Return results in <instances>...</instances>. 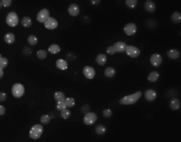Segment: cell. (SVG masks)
<instances>
[{
    "mask_svg": "<svg viewBox=\"0 0 181 142\" xmlns=\"http://www.w3.org/2000/svg\"><path fill=\"white\" fill-rule=\"evenodd\" d=\"M143 93L140 91H137L132 95L123 97L119 100V103L122 105H131L136 104L142 97Z\"/></svg>",
    "mask_w": 181,
    "mask_h": 142,
    "instance_id": "obj_1",
    "label": "cell"
},
{
    "mask_svg": "<svg viewBox=\"0 0 181 142\" xmlns=\"http://www.w3.org/2000/svg\"><path fill=\"white\" fill-rule=\"evenodd\" d=\"M44 132V128L41 124H35L30 129L29 135L32 140H37L40 138Z\"/></svg>",
    "mask_w": 181,
    "mask_h": 142,
    "instance_id": "obj_2",
    "label": "cell"
},
{
    "mask_svg": "<svg viewBox=\"0 0 181 142\" xmlns=\"http://www.w3.org/2000/svg\"><path fill=\"white\" fill-rule=\"evenodd\" d=\"M6 23L10 27H15L19 23V17L16 12L11 11L7 14Z\"/></svg>",
    "mask_w": 181,
    "mask_h": 142,
    "instance_id": "obj_3",
    "label": "cell"
},
{
    "mask_svg": "<svg viewBox=\"0 0 181 142\" xmlns=\"http://www.w3.org/2000/svg\"><path fill=\"white\" fill-rule=\"evenodd\" d=\"M25 88L22 84L16 83L14 84L12 88V94L16 98H20L24 95Z\"/></svg>",
    "mask_w": 181,
    "mask_h": 142,
    "instance_id": "obj_4",
    "label": "cell"
},
{
    "mask_svg": "<svg viewBox=\"0 0 181 142\" xmlns=\"http://www.w3.org/2000/svg\"><path fill=\"white\" fill-rule=\"evenodd\" d=\"M97 115L96 113L94 112H89L86 113L84 118V124L91 126L95 124L97 120Z\"/></svg>",
    "mask_w": 181,
    "mask_h": 142,
    "instance_id": "obj_5",
    "label": "cell"
},
{
    "mask_svg": "<svg viewBox=\"0 0 181 142\" xmlns=\"http://www.w3.org/2000/svg\"><path fill=\"white\" fill-rule=\"evenodd\" d=\"M125 52L129 57L136 59L140 55V50L138 48L133 45L127 46Z\"/></svg>",
    "mask_w": 181,
    "mask_h": 142,
    "instance_id": "obj_6",
    "label": "cell"
},
{
    "mask_svg": "<svg viewBox=\"0 0 181 142\" xmlns=\"http://www.w3.org/2000/svg\"><path fill=\"white\" fill-rule=\"evenodd\" d=\"M50 11L47 9H43L40 10L37 14L36 19L38 22L44 23L50 18Z\"/></svg>",
    "mask_w": 181,
    "mask_h": 142,
    "instance_id": "obj_7",
    "label": "cell"
},
{
    "mask_svg": "<svg viewBox=\"0 0 181 142\" xmlns=\"http://www.w3.org/2000/svg\"><path fill=\"white\" fill-rule=\"evenodd\" d=\"M163 57L161 55L157 53L153 54L150 58V62L155 68H158L163 63Z\"/></svg>",
    "mask_w": 181,
    "mask_h": 142,
    "instance_id": "obj_8",
    "label": "cell"
},
{
    "mask_svg": "<svg viewBox=\"0 0 181 142\" xmlns=\"http://www.w3.org/2000/svg\"><path fill=\"white\" fill-rule=\"evenodd\" d=\"M137 31V27L135 23H129L125 26L124 28V32L129 36H133L136 34Z\"/></svg>",
    "mask_w": 181,
    "mask_h": 142,
    "instance_id": "obj_9",
    "label": "cell"
},
{
    "mask_svg": "<svg viewBox=\"0 0 181 142\" xmlns=\"http://www.w3.org/2000/svg\"><path fill=\"white\" fill-rule=\"evenodd\" d=\"M44 25L47 29L52 30L57 29L59 26V23L57 19L53 17H50L44 23Z\"/></svg>",
    "mask_w": 181,
    "mask_h": 142,
    "instance_id": "obj_10",
    "label": "cell"
},
{
    "mask_svg": "<svg viewBox=\"0 0 181 142\" xmlns=\"http://www.w3.org/2000/svg\"><path fill=\"white\" fill-rule=\"evenodd\" d=\"M83 73L87 79L91 80L95 77L96 71L93 67L90 66H86L83 69Z\"/></svg>",
    "mask_w": 181,
    "mask_h": 142,
    "instance_id": "obj_11",
    "label": "cell"
},
{
    "mask_svg": "<svg viewBox=\"0 0 181 142\" xmlns=\"http://www.w3.org/2000/svg\"><path fill=\"white\" fill-rule=\"evenodd\" d=\"M145 99L148 101H154L156 99L157 93L154 89H148L144 93Z\"/></svg>",
    "mask_w": 181,
    "mask_h": 142,
    "instance_id": "obj_12",
    "label": "cell"
},
{
    "mask_svg": "<svg viewBox=\"0 0 181 142\" xmlns=\"http://www.w3.org/2000/svg\"><path fill=\"white\" fill-rule=\"evenodd\" d=\"M68 13L72 17H77L80 12L79 6L76 3L71 4L68 8Z\"/></svg>",
    "mask_w": 181,
    "mask_h": 142,
    "instance_id": "obj_13",
    "label": "cell"
},
{
    "mask_svg": "<svg viewBox=\"0 0 181 142\" xmlns=\"http://www.w3.org/2000/svg\"><path fill=\"white\" fill-rule=\"evenodd\" d=\"M145 9L147 11L150 13H152L156 11V4L155 3L154 1L151 0H148L146 1L144 5Z\"/></svg>",
    "mask_w": 181,
    "mask_h": 142,
    "instance_id": "obj_14",
    "label": "cell"
},
{
    "mask_svg": "<svg viewBox=\"0 0 181 142\" xmlns=\"http://www.w3.org/2000/svg\"><path fill=\"white\" fill-rule=\"evenodd\" d=\"M127 46V44L123 41H118L113 45L114 48L116 52L118 53L125 52Z\"/></svg>",
    "mask_w": 181,
    "mask_h": 142,
    "instance_id": "obj_15",
    "label": "cell"
},
{
    "mask_svg": "<svg viewBox=\"0 0 181 142\" xmlns=\"http://www.w3.org/2000/svg\"><path fill=\"white\" fill-rule=\"evenodd\" d=\"M4 41L7 44L11 45L12 44H14L16 41V36L12 32H7V34H5L4 36Z\"/></svg>",
    "mask_w": 181,
    "mask_h": 142,
    "instance_id": "obj_16",
    "label": "cell"
},
{
    "mask_svg": "<svg viewBox=\"0 0 181 142\" xmlns=\"http://www.w3.org/2000/svg\"><path fill=\"white\" fill-rule=\"evenodd\" d=\"M56 66L59 70L65 71L68 69V62L63 59H59L56 62Z\"/></svg>",
    "mask_w": 181,
    "mask_h": 142,
    "instance_id": "obj_17",
    "label": "cell"
},
{
    "mask_svg": "<svg viewBox=\"0 0 181 142\" xmlns=\"http://www.w3.org/2000/svg\"><path fill=\"white\" fill-rule=\"evenodd\" d=\"M170 108L173 110H179L181 107V103L179 99H177L176 98H174L170 100Z\"/></svg>",
    "mask_w": 181,
    "mask_h": 142,
    "instance_id": "obj_18",
    "label": "cell"
},
{
    "mask_svg": "<svg viewBox=\"0 0 181 142\" xmlns=\"http://www.w3.org/2000/svg\"><path fill=\"white\" fill-rule=\"evenodd\" d=\"M167 56L171 59H177L180 56V53L178 50L176 49L170 50L167 52Z\"/></svg>",
    "mask_w": 181,
    "mask_h": 142,
    "instance_id": "obj_19",
    "label": "cell"
},
{
    "mask_svg": "<svg viewBox=\"0 0 181 142\" xmlns=\"http://www.w3.org/2000/svg\"><path fill=\"white\" fill-rule=\"evenodd\" d=\"M107 58L106 55L104 54H100L98 55L96 59V63L100 66H104L107 63Z\"/></svg>",
    "mask_w": 181,
    "mask_h": 142,
    "instance_id": "obj_20",
    "label": "cell"
},
{
    "mask_svg": "<svg viewBox=\"0 0 181 142\" xmlns=\"http://www.w3.org/2000/svg\"><path fill=\"white\" fill-rule=\"evenodd\" d=\"M116 74L115 69L113 67H107L105 70L104 75L107 78H112Z\"/></svg>",
    "mask_w": 181,
    "mask_h": 142,
    "instance_id": "obj_21",
    "label": "cell"
},
{
    "mask_svg": "<svg viewBox=\"0 0 181 142\" xmlns=\"http://www.w3.org/2000/svg\"><path fill=\"white\" fill-rule=\"evenodd\" d=\"M21 23L23 27L28 28L32 26V20L30 17L26 16L23 18L21 21Z\"/></svg>",
    "mask_w": 181,
    "mask_h": 142,
    "instance_id": "obj_22",
    "label": "cell"
},
{
    "mask_svg": "<svg viewBox=\"0 0 181 142\" xmlns=\"http://www.w3.org/2000/svg\"><path fill=\"white\" fill-rule=\"evenodd\" d=\"M159 77V73L157 71H154L151 73H150L149 74L148 77V80L150 82H155L158 80Z\"/></svg>",
    "mask_w": 181,
    "mask_h": 142,
    "instance_id": "obj_23",
    "label": "cell"
},
{
    "mask_svg": "<svg viewBox=\"0 0 181 142\" xmlns=\"http://www.w3.org/2000/svg\"><path fill=\"white\" fill-rule=\"evenodd\" d=\"M48 50L52 54H57L61 51V47L57 44H52L49 46Z\"/></svg>",
    "mask_w": 181,
    "mask_h": 142,
    "instance_id": "obj_24",
    "label": "cell"
},
{
    "mask_svg": "<svg viewBox=\"0 0 181 142\" xmlns=\"http://www.w3.org/2000/svg\"><path fill=\"white\" fill-rule=\"evenodd\" d=\"M106 128L102 124L97 125L95 127V132L99 135H103L106 133Z\"/></svg>",
    "mask_w": 181,
    "mask_h": 142,
    "instance_id": "obj_25",
    "label": "cell"
},
{
    "mask_svg": "<svg viewBox=\"0 0 181 142\" xmlns=\"http://www.w3.org/2000/svg\"><path fill=\"white\" fill-rule=\"evenodd\" d=\"M27 41L30 45H36L38 42V39L37 37L34 35H32L28 36L27 38Z\"/></svg>",
    "mask_w": 181,
    "mask_h": 142,
    "instance_id": "obj_26",
    "label": "cell"
},
{
    "mask_svg": "<svg viewBox=\"0 0 181 142\" xmlns=\"http://www.w3.org/2000/svg\"><path fill=\"white\" fill-rule=\"evenodd\" d=\"M54 99L57 102L62 101H64V100L66 99V95H64V93L61 91H57L54 93Z\"/></svg>",
    "mask_w": 181,
    "mask_h": 142,
    "instance_id": "obj_27",
    "label": "cell"
},
{
    "mask_svg": "<svg viewBox=\"0 0 181 142\" xmlns=\"http://www.w3.org/2000/svg\"><path fill=\"white\" fill-rule=\"evenodd\" d=\"M64 102L66 104V107L68 108H72L75 104V99L72 97H68L64 100Z\"/></svg>",
    "mask_w": 181,
    "mask_h": 142,
    "instance_id": "obj_28",
    "label": "cell"
},
{
    "mask_svg": "<svg viewBox=\"0 0 181 142\" xmlns=\"http://www.w3.org/2000/svg\"><path fill=\"white\" fill-rule=\"evenodd\" d=\"M172 20L175 23H179L181 22V14L179 12H175L171 16Z\"/></svg>",
    "mask_w": 181,
    "mask_h": 142,
    "instance_id": "obj_29",
    "label": "cell"
},
{
    "mask_svg": "<svg viewBox=\"0 0 181 142\" xmlns=\"http://www.w3.org/2000/svg\"><path fill=\"white\" fill-rule=\"evenodd\" d=\"M36 56L39 59H45L48 56V52L44 50H39L37 52Z\"/></svg>",
    "mask_w": 181,
    "mask_h": 142,
    "instance_id": "obj_30",
    "label": "cell"
},
{
    "mask_svg": "<svg viewBox=\"0 0 181 142\" xmlns=\"http://www.w3.org/2000/svg\"><path fill=\"white\" fill-rule=\"evenodd\" d=\"M51 119V118L49 115L45 114L41 116L40 120H41V124L44 125H46L50 123Z\"/></svg>",
    "mask_w": 181,
    "mask_h": 142,
    "instance_id": "obj_31",
    "label": "cell"
},
{
    "mask_svg": "<svg viewBox=\"0 0 181 142\" xmlns=\"http://www.w3.org/2000/svg\"><path fill=\"white\" fill-rule=\"evenodd\" d=\"M138 2L137 0H127L125 1V4L129 8L134 9L138 5Z\"/></svg>",
    "mask_w": 181,
    "mask_h": 142,
    "instance_id": "obj_32",
    "label": "cell"
},
{
    "mask_svg": "<svg viewBox=\"0 0 181 142\" xmlns=\"http://www.w3.org/2000/svg\"><path fill=\"white\" fill-rule=\"evenodd\" d=\"M71 115V112L68 109H65L63 110H62L61 112V116L62 118H63L64 119H67L69 118H70Z\"/></svg>",
    "mask_w": 181,
    "mask_h": 142,
    "instance_id": "obj_33",
    "label": "cell"
},
{
    "mask_svg": "<svg viewBox=\"0 0 181 142\" xmlns=\"http://www.w3.org/2000/svg\"><path fill=\"white\" fill-rule=\"evenodd\" d=\"M9 64V60L6 57H2L0 59V67L2 68H7Z\"/></svg>",
    "mask_w": 181,
    "mask_h": 142,
    "instance_id": "obj_34",
    "label": "cell"
},
{
    "mask_svg": "<svg viewBox=\"0 0 181 142\" xmlns=\"http://www.w3.org/2000/svg\"><path fill=\"white\" fill-rule=\"evenodd\" d=\"M56 108L58 110L61 111L66 108V107L64 101L57 102V104H56Z\"/></svg>",
    "mask_w": 181,
    "mask_h": 142,
    "instance_id": "obj_35",
    "label": "cell"
},
{
    "mask_svg": "<svg viewBox=\"0 0 181 142\" xmlns=\"http://www.w3.org/2000/svg\"><path fill=\"white\" fill-rule=\"evenodd\" d=\"M113 112L109 109H105L103 111V115L104 116V117L106 118H109L111 117L112 116Z\"/></svg>",
    "mask_w": 181,
    "mask_h": 142,
    "instance_id": "obj_36",
    "label": "cell"
},
{
    "mask_svg": "<svg viewBox=\"0 0 181 142\" xmlns=\"http://www.w3.org/2000/svg\"><path fill=\"white\" fill-rule=\"evenodd\" d=\"M106 53L111 56L115 54L116 52L114 48L113 45L109 46L107 47Z\"/></svg>",
    "mask_w": 181,
    "mask_h": 142,
    "instance_id": "obj_37",
    "label": "cell"
},
{
    "mask_svg": "<svg viewBox=\"0 0 181 142\" xmlns=\"http://www.w3.org/2000/svg\"><path fill=\"white\" fill-rule=\"evenodd\" d=\"M1 5L5 8H9L11 5L12 3V0H2L1 2Z\"/></svg>",
    "mask_w": 181,
    "mask_h": 142,
    "instance_id": "obj_38",
    "label": "cell"
},
{
    "mask_svg": "<svg viewBox=\"0 0 181 142\" xmlns=\"http://www.w3.org/2000/svg\"><path fill=\"white\" fill-rule=\"evenodd\" d=\"M80 110L82 114H86L90 110V107L88 104H85L82 107Z\"/></svg>",
    "mask_w": 181,
    "mask_h": 142,
    "instance_id": "obj_39",
    "label": "cell"
},
{
    "mask_svg": "<svg viewBox=\"0 0 181 142\" xmlns=\"http://www.w3.org/2000/svg\"><path fill=\"white\" fill-rule=\"evenodd\" d=\"M7 99V95L2 91H0V102H5Z\"/></svg>",
    "mask_w": 181,
    "mask_h": 142,
    "instance_id": "obj_40",
    "label": "cell"
},
{
    "mask_svg": "<svg viewBox=\"0 0 181 142\" xmlns=\"http://www.w3.org/2000/svg\"><path fill=\"white\" fill-rule=\"evenodd\" d=\"M6 112V108L3 105H0V116H4Z\"/></svg>",
    "mask_w": 181,
    "mask_h": 142,
    "instance_id": "obj_41",
    "label": "cell"
},
{
    "mask_svg": "<svg viewBox=\"0 0 181 142\" xmlns=\"http://www.w3.org/2000/svg\"><path fill=\"white\" fill-rule=\"evenodd\" d=\"M3 75H4V71H3V69L0 67V80L2 79Z\"/></svg>",
    "mask_w": 181,
    "mask_h": 142,
    "instance_id": "obj_42",
    "label": "cell"
},
{
    "mask_svg": "<svg viewBox=\"0 0 181 142\" xmlns=\"http://www.w3.org/2000/svg\"><path fill=\"white\" fill-rule=\"evenodd\" d=\"M91 3L94 5H97L100 2V1H91Z\"/></svg>",
    "mask_w": 181,
    "mask_h": 142,
    "instance_id": "obj_43",
    "label": "cell"
},
{
    "mask_svg": "<svg viewBox=\"0 0 181 142\" xmlns=\"http://www.w3.org/2000/svg\"><path fill=\"white\" fill-rule=\"evenodd\" d=\"M2 55L1 54H0V59H2Z\"/></svg>",
    "mask_w": 181,
    "mask_h": 142,
    "instance_id": "obj_44",
    "label": "cell"
},
{
    "mask_svg": "<svg viewBox=\"0 0 181 142\" xmlns=\"http://www.w3.org/2000/svg\"><path fill=\"white\" fill-rule=\"evenodd\" d=\"M1 7H2V5H1V2H0V9H1Z\"/></svg>",
    "mask_w": 181,
    "mask_h": 142,
    "instance_id": "obj_45",
    "label": "cell"
}]
</instances>
